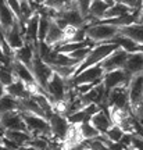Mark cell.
<instances>
[{"label":"cell","mask_w":143,"mask_h":150,"mask_svg":"<svg viewBox=\"0 0 143 150\" xmlns=\"http://www.w3.org/2000/svg\"><path fill=\"white\" fill-rule=\"evenodd\" d=\"M127 57H128V53L121 50V49H118L113 54H110L103 63H100L101 68L104 70V74L111 72V71L122 70L124 65H125V61H127Z\"/></svg>","instance_id":"obj_12"},{"label":"cell","mask_w":143,"mask_h":150,"mask_svg":"<svg viewBox=\"0 0 143 150\" xmlns=\"http://www.w3.org/2000/svg\"><path fill=\"white\" fill-rule=\"evenodd\" d=\"M17 18L14 17V14L11 13V10L8 8V6L6 1L0 0V32L7 33L11 28L17 24Z\"/></svg>","instance_id":"obj_13"},{"label":"cell","mask_w":143,"mask_h":150,"mask_svg":"<svg viewBox=\"0 0 143 150\" xmlns=\"http://www.w3.org/2000/svg\"><path fill=\"white\" fill-rule=\"evenodd\" d=\"M81 135H82V139L84 140H92V139H96L100 135V132L88 121V122L81 124Z\"/></svg>","instance_id":"obj_25"},{"label":"cell","mask_w":143,"mask_h":150,"mask_svg":"<svg viewBox=\"0 0 143 150\" xmlns=\"http://www.w3.org/2000/svg\"><path fill=\"white\" fill-rule=\"evenodd\" d=\"M129 79H131V76L124 70H117L104 74V76H103V86H104L106 95L110 91H113L114 88H117V86L128 85Z\"/></svg>","instance_id":"obj_10"},{"label":"cell","mask_w":143,"mask_h":150,"mask_svg":"<svg viewBox=\"0 0 143 150\" xmlns=\"http://www.w3.org/2000/svg\"><path fill=\"white\" fill-rule=\"evenodd\" d=\"M122 70L125 71L129 76L143 74V53L128 54L125 65H124Z\"/></svg>","instance_id":"obj_15"},{"label":"cell","mask_w":143,"mask_h":150,"mask_svg":"<svg viewBox=\"0 0 143 150\" xmlns=\"http://www.w3.org/2000/svg\"><path fill=\"white\" fill-rule=\"evenodd\" d=\"M131 150H133V149H131Z\"/></svg>","instance_id":"obj_35"},{"label":"cell","mask_w":143,"mask_h":150,"mask_svg":"<svg viewBox=\"0 0 143 150\" xmlns=\"http://www.w3.org/2000/svg\"><path fill=\"white\" fill-rule=\"evenodd\" d=\"M28 146L35 150H49V139H46V138H32Z\"/></svg>","instance_id":"obj_29"},{"label":"cell","mask_w":143,"mask_h":150,"mask_svg":"<svg viewBox=\"0 0 143 150\" xmlns=\"http://www.w3.org/2000/svg\"><path fill=\"white\" fill-rule=\"evenodd\" d=\"M138 24H140L143 27V4H142V8L139 11V16H138Z\"/></svg>","instance_id":"obj_33"},{"label":"cell","mask_w":143,"mask_h":150,"mask_svg":"<svg viewBox=\"0 0 143 150\" xmlns=\"http://www.w3.org/2000/svg\"><path fill=\"white\" fill-rule=\"evenodd\" d=\"M35 53H36V49L25 43L20 50L14 52V60L20 61L21 64H24L25 67H28L31 70V65H32V61H33V57H35Z\"/></svg>","instance_id":"obj_17"},{"label":"cell","mask_w":143,"mask_h":150,"mask_svg":"<svg viewBox=\"0 0 143 150\" xmlns=\"http://www.w3.org/2000/svg\"><path fill=\"white\" fill-rule=\"evenodd\" d=\"M8 8L11 10V13L14 14V17L17 18V21H21V8H20V1H16V0H8L6 1Z\"/></svg>","instance_id":"obj_30"},{"label":"cell","mask_w":143,"mask_h":150,"mask_svg":"<svg viewBox=\"0 0 143 150\" xmlns=\"http://www.w3.org/2000/svg\"><path fill=\"white\" fill-rule=\"evenodd\" d=\"M128 85L117 86L107 93L106 104L108 110H125L131 112L129 100H128Z\"/></svg>","instance_id":"obj_6"},{"label":"cell","mask_w":143,"mask_h":150,"mask_svg":"<svg viewBox=\"0 0 143 150\" xmlns=\"http://www.w3.org/2000/svg\"><path fill=\"white\" fill-rule=\"evenodd\" d=\"M11 111H20V102L8 95H4L0 99V114Z\"/></svg>","instance_id":"obj_23"},{"label":"cell","mask_w":143,"mask_h":150,"mask_svg":"<svg viewBox=\"0 0 143 150\" xmlns=\"http://www.w3.org/2000/svg\"><path fill=\"white\" fill-rule=\"evenodd\" d=\"M69 89L71 88H69L68 82L65 79H63L60 75L53 72L50 81L47 82V86H46L45 92H46L47 97L50 99V102L53 104V103H57V102H64L67 99Z\"/></svg>","instance_id":"obj_4"},{"label":"cell","mask_w":143,"mask_h":150,"mask_svg":"<svg viewBox=\"0 0 143 150\" xmlns=\"http://www.w3.org/2000/svg\"><path fill=\"white\" fill-rule=\"evenodd\" d=\"M14 81H16V78H14L13 72H11L10 65H8V67H7V65H1V67H0V83L4 86V88H7V86H10Z\"/></svg>","instance_id":"obj_26"},{"label":"cell","mask_w":143,"mask_h":150,"mask_svg":"<svg viewBox=\"0 0 143 150\" xmlns=\"http://www.w3.org/2000/svg\"><path fill=\"white\" fill-rule=\"evenodd\" d=\"M67 120H68L69 124L81 125V124H84V122H88V121L90 120V115L85 111V108H82V110H79V111H76V112H74V114L68 115Z\"/></svg>","instance_id":"obj_27"},{"label":"cell","mask_w":143,"mask_h":150,"mask_svg":"<svg viewBox=\"0 0 143 150\" xmlns=\"http://www.w3.org/2000/svg\"><path fill=\"white\" fill-rule=\"evenodd\" d=\"M103 76H104V70L101 68L100 64L93 65L90 68H86L82 72L74 76L68 82L69 88H76L81 85H88V83H101L103 82Z\"/></svg>","instance_id":"obj_5"},{"label":"cell","mask_w":143,"mask_h":150,"mask_svg":"<svg viewBox=\"0 0 143 150\" xmlns=\"http://www.w3.org/2000/svg\"><path fill=\"white\" fill-rule=\"evenodd\" d=\"M56 18H61L65 21L67 25L74 28H86L85 27V20L84 17L81 16V13L78 11V8H68V10H64L61 13H58ZM54 18V20H56Z\"/></svg>","instance_id":"obj_16"},{"label":"cell","mask_w":143,"mask_h":150,"mask_svg":"<svg viewBox=\"0 0 143 150\" xmlns=\"http://www.w3.org/2000/svg\"><path fill=\"white\" fill-rule=\"evenodd\" d=\"M47 122H49V127H50L52 138L63 142L65 135H67V131L69 128L68 120L64 117V115H60L57 112H53V114L49 115Z\"/></svg>","instance_id":"obj_8"},{"label":"cell","mask_w":143,"mask_h":150,"mask_svg":"<svg viewBox=\"0 0 143 150\" xmlns=\"http://www.w3.org/2000/svg\"><path fill=\"white\" fill-rule=\"evenodd\" d=\"M4 95H6V88L1 85V83H0V99L4 96Z\"/></svg>","instance_id":"obj_34"},{"label":"cell","mask_w":143,"mask_h":150,"mask_svg":"<svg viewBox=\"0 0 143 150\" xmlns=\"http://www.w3.org/2000/svg\"><path fill=\"white\" fill-rule=\"evenodd\" d=\"M0 127L4 131H22L27 132V127L24 124L20 111H11L0 114Z\"/></svg>","instance_id":"obj_9"},{"label":"cell","mask_w":143,"mask_h":150,"mask_svg":"<svg viewBox=\"0 0 143 150\" xmlns=\"http://www.w3.org/2000/svg\"><path fill=\"white\" fill-rule=\"evenodd\" d=\"M131 14V11L128 10V7L122 1H114V4L111 7H108V10L104 14V18L101 21H106V20H114V18H120V17L128 16Z\"/></svg>","instance_id":"obj_22"},{"label":"cell","mask_w":143,"mask_h":150,"mask_svg":"<svg viewBox=\"0 0 143 150\" xmlns=\"http://www.w3.org/2000/svg\"><path fill=\"white\" fill-rule=\"evenodd\" d=\"M104 136H106L107 139L110 140V142H114V143H117V142H120V140L122 139V136H124V132L121 131V128L120 127H117V125H113L111 128L107 131L106 134H103Z\"/></svg>","instance_id":"obj_28"},{"label":"cell","mask_w":143,"mask_h":150,"mask_svg":"<svg viewBox=\"0 0 143 150\" xmlns=\"http://www.w3.org/2000/svg\"><path fill=\"white\" fill-rule=\"evenodd\" d=\"M118 49L120 47H118L117 45H114V43H99V45H95L93 47L90 49V52H89V54L86 56V59L84 60L81 64H78L75 67L72 78L76 76V75L79 74V72H82L84 70H86V68H90V67H93V65H97V64H100V63H103L110 54H113L115 50H118ZM72 78H71V79H72Z\"/></svg>","instance_id":"obj_1"},{"label":"cell","mask_w":143,"mask_h":150,"mask_svg":"<svg viewBox=\"0 0 143 150\" xmlns=\"http://www.w3.org/2000/svg\"><path fill=\"white\" fill-rule=\"evenodd\" d=\"M131 149L133 150H143V138L138 135H132L131 140Z\"/></svg>","instance_id":"obj_32"},{"label":"cell","mask_w":143,"mask_h":150,"mask_svg":"<svg viewBox=\"0 0 143 150\" xmlns=\"http://www.w3.org/2000/svg\"><path fill=\"white\" fill-rule=\"evenodd\" d=\"M45 43H46L52 50L63 43V29L58 28V25L53 20L50 22V28H49V32H47V35H46Z\"/></svg>","instance_id":"obj_19"},{"label":"cell","mask_w":143,"mask_h":150,"mask_svg":"<svg viewBox=\"0 0 143 150\" xmlns=\"http://www.w3.org/2000/svg\"><path fill=\"white\" fill-rule=\"evenodd\" d=\"M6 95L14 97L17 100H22V99L31 97V93H29V91L27 89V86L18 79H16L10 86L6 88Z\"/></svg>","instance_id":"obj_21"},{"label":"cell","mask_w":143,"mask_h":150,"mask_svg":"<svg viewBox=\"0 0 143 150\" xmlns=\"http://www.w3.org/2000/svg\"><path fill=\"white\" fill-rule=\"evenodd\" d=\"M128 100H129V108L133 118L138 117L140 104L143 99V74L131 76L128 82Z\"/></svg>","instance_id":"obj_3"},{"label":"cell","mask_w":143,"mask_h":150,"mask_svg":"<svg viewBox=\"0 0 143 150\" xmlns=\"http://www.w3.org/2000/svg\"><path fill=\"white\" fill-rule=\"evenodd\" d=\"M50 22L52 18H49L47 16H40L39 14V25H38V43L39 42H45L46 35L49 32V28H50Z\"/></svg>","instance_id":"obj_24"},{"label":"cell","mask_w":143,"mask_h":150,"mask_svg":"<svg viewBox=\"0 0 143 150\" xmlns=\"http://www.w3.org/2000/svg\"><path fill=\"white\" fill-rule=\"evenodd\" d=\"M120 35L131 39L136 45H143V27L140 24H132L128 27L120 28Z\"/></svg>","instance_id":"obj_18"},{"label":"cell","mask_w":143,"mask_h":150,"mask_svg":"<svg viewBox=\"0 0 143 150\" xmlns=\"http://www.w3.org/2000/svg\"><path fill=\"white\" fill-rule=\"evenodd\" d=\"M89 7H90V1H76V8L81 13V16L84 17L85 21L89 17Z\"/></svg>","instance_id":"obj_31"},{"label":"cell","mask_w":143,"mask_h":150,"mask_svg":"<svg viewBox=\"0 0 143 150\" xmlns=\"http://www.w3.org/2000/svg\"><path fill=\"white\" fill-rule=\"evenodd\" d=\"M118 35H120V28L104 24V22H97V24L90 25L85 29V38L90 42H93L95 45L111 42Z\"/></svg>","instance_id":"obj_2"},{"label":"cell","mask_w":143,"mask_h":150,"mask_svg":"<svg viewBox=\"0 0 143 150\" xmlns=\"http://www.w3.org/2000/svg\"><path fill=\"white\" fill-rule=\"evenodd\" d=\"M4 36L6 43L8 45V47L13 50V52H17L25 45V40H24V35H22V31L20 28V24L17 22L14 27L11 28L7 33L3 35Z\"/></svg>","instance_id":"obj_14"},{"label":"cell","mask_w":143,"mask_h":150,"mask_svg":"<svg viewBox=\"0 0 143 150\" xmlns=\"http://www.w3.org/2000/svg\"><path fill=\"white\" fill-rule=\"evenodd\" d=\"M89 122L92 124L99 132H100V135L106 134L107 131L111 128L113 121H111V118H110V111H108L107 104L101 106L100 110H99L97 112H95V114L90 117Z\"/></svg>","instance_id":"obj_11"},{"label":"cell","mask_w":143,"mask_h":150,"mask_svg":"<svg viewBox=\"0 0 143 150\" xmlns=\"http://www.w3.org/2000/svg\"><path fill=\"white\" fill-rule=\"evenodd\" d=\"M4 139L10 140L11 143H14L18 147H24L28 146L29 140L32 139V136L28 132H22V131H4L1 135Z\"/></svg>","instance_id":"obj_20"},{"label":"cell","mask_w":143,"mask_h":150,"mask_svg":"<svg viewBox=\"0 0 143 150\" xmlns=\"http://www.w3.org/2000/svg\"><path fill=\"white\" fill-rule=\"evenodd\" d=\"M31 71L35 81H36L38 86L45 92L46 86H47V82L50 81L52 75H53V70L47 64H45L42 60L39 59V56L35 53V57H33V61H32V65H31Z\"/></svg>","instance_id":"obj_7"}]
</instances>
